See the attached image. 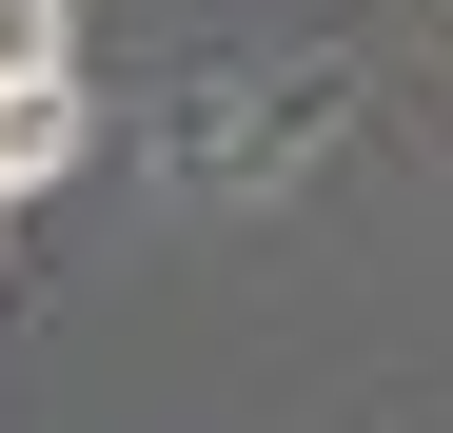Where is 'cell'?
Masks as SVG:
<instances>
[{
	"label": "cell",
	"instance_id": "1",
	"mask_svg": "<svg viewBox=\"0 0 453 433\" xmlns=\"http://www.w3.org/2000/svg\"><path fill=\"white\" fill-rule=\"evenodd\" d=\"M40 178H80V80L0 99V197H40Z\"/></svg>",
	"mask_w": 453,
	"mask_h": 433
},
{
	"label": "cell",
	"instance_id": "2",
	"mask_svg": "<svg viewBox=\"0 0 453 433\" xmlns=\"http://www.w3.org/2000/svg\"><path fill=\"white\" fill-rule=\"evenodd\" d=\"M40 80H80V0H0V99H40Z\"/></svg>",
	"mask_w": 453,
	"mask_h": 433
}]
</instances>
